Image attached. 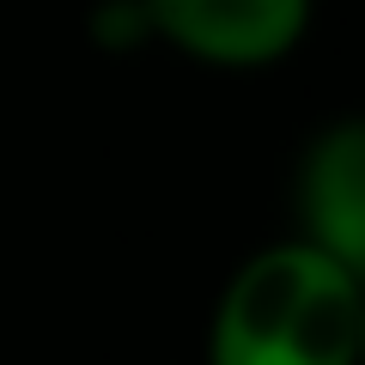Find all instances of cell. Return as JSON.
<instances>
[{"instance_id":"obj_1","label":"cell","mask_w":365,"mask_h":365,"mask_svg":"<svg viewBox=\"0 0 365 365\" xmlns=\"http://www.w3.org/2000/svg\"><path fill=\"white\" fill-rule=\"evenodd\" d=\"M359 280L304 237L250 250L213 299L207 365H359Z\"/></svg>"},{"instance_id":"obj_2","label":"cell","mask_w":365,"mask_h":365,"mask_svg":"<svg viewBox=\"0 0 365 365\" xmlns=\"http://www.w3.org/2000/svg\"><path fill=\"white\" fill-rule=\"evenodd\" d=\"M153 43L195 67L262 73L280 67L311 31L317 0H140Z\"/></svg>"},{"instance_id":"obj_3","label":"cell","mask_w":365,"mask_h":365,"mask_svg":"<svg viewBox=\"0 0 365 365\" xmlns=\"http://www.w3.org/2000/svg\"><path fill=\"white\" fill-rule=\"evenodd\" d=\"M292 237L365 287V116H335L304 140L292 170Z\"/></svg>"},{"instance_id":"obj_4","label":"cell","mask_w":365,"mask_h":365,"mask_svg":"<svg viewBox=\"0 0 365 365\" xmlns=\"http://www.w3.org/2000/svg\"><path fill=\"white\" fill-rule=\"evenodd\" d=\"M91 37L104 43V49L128 55V49H140V43H153V31H146L140 0H104V6L91 13Z\"/></svg>"},{"instance_id":"obj_5","label":"cell","mask_w":365,"mask_h":365,"mask_svg":"<svg viewBox=\"0 0 365 365\" xmlns=\"http://www.w3.org/2000/svg\"><path fill=\"white\" fill-rule=\"evenodd\" d=\"M353 359L365 365V287H359V329H353Z\"/></svg>"}]
</instances>
